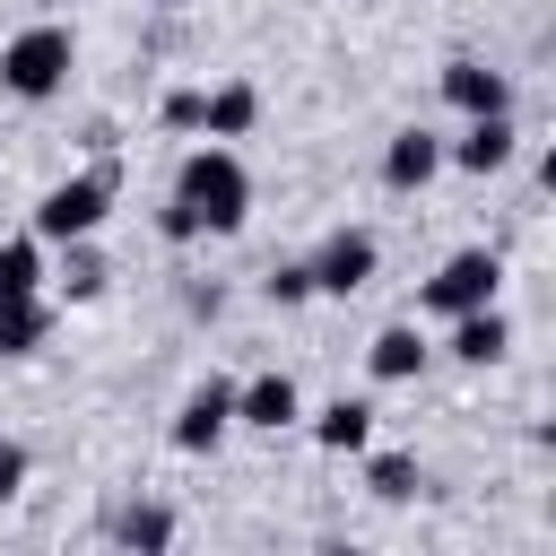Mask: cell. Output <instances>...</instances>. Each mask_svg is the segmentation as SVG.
<instances>
[{"mask_svg":"<svg viewBox=\"0 0 556 556\" xmlns=\"http://www.w3.org/2000/svg\"><path fill=\"white\" fill-rule=\"evenodd\" d=\"M96 539H104V547H130V556H156V547H174V539H182V513H174L165 495H139V486H122V495H104V513H96Z\"/></svg>","mask_w":556,"mask_h":556,"instance_id":"7","label":"cell"},{"mask_svg":"<svg viewBox=\"0 0 556 556\" xmlns=\"http://www.w3.org/2000/svg\"><path fill=\"white\" fill-rule=\"evenodd\" d=\"M243 217H252V165L235 156V139L182 148V165H174V182H165V208H156V235H165L174 252H191V243L243 235Z\"/></svg>","mask_w":556,"mask_h":556,"instance_id":"1","label":"cell"},{"mask_svg":"<svg viewBox=\"0 0 556 556\" xmlns=\"http://www.w3.org/2000/svg\"><path fill=\"white\" fill-rule=\"evenodd\" d=\"M26 478H35V452H26L17 434H0V504H17V495H26Z\"/></svg>","mask_w":556,"mask_h":556,"instance_id":"22","label":"cell"},{"mask_svg":"<svg viewBox=\"0 0 556 556\" xmlns=\"http://www.w3.org/2000/svg\"><path fill=\"white\" fill-rule=\"evenodd\" d=\"M469 304H504V252L495 243H460L434 261V278H417V321H452Z\"/></svg>","mask_w":556,"mask_h":556,"instance_id":"4","label":"cell"},{"mask_svg":"<svg viewBox=\"0 0 556 556\" xmlns=\"http://www.w3.org/2000/svg\"><path fill=\"white\" fill-rule=\"evenodd\" d=\"M304 434H313L321 452H339V460H356V452L374 443V400H365V391H339V400H321V408H304Z\"/></svg>","mask_w":556,"mask_h":556,"instance_id":"15","label":"cell"},{"mask_svg":"<svg viewBox=\"0 0 556 556\" xmlns=\"http://www.w3.org/2000/svg\"><path fill=\"white\" fill-rule=\"evenodd\" d=\"M43 339H52V295H17V304H0V365L43 356Z\"/></svg>","mask_w":556,"mask_h":556,"instance_id":"18","label":"cell"},{"mask_svg":"<svg viewBox=\"0 0 556 556\" xmlns=\"http://www.w3.org/2000/svg\"><path fill=\"white\" fill-rule=\"evenodd\" d=\"M434 365V339H426V321L408 313V321H382L374 339H365V374L374 382H417Z\"/></svg>","mask_w":556,"mask_h":556,"instance_id":"13","label":"cell"},{"mask_svg":"<svg viewBox=\"0 0 556 556\" xmlns=\"http://www.w3.org/2000/svg\"><path fill=\"white\" fill-rule=\"evenodd\" d=\"M200 96H208V87H191V78L165 87V96H156V122H165L174 139H200Z\"/></svg>","mask_w":556,"mask_h":556,"instance_id":"21","label":"cell"},{"mask_svg":"<svg viewBox=\"0 0 556 556\" xmlns=\"http://www.w3.org/2000/svg\"><path fill=\"white\" fill-rule=\"evenodd\" d=\"M78 148H87V156H113V148H122V130H113V122H87V130H78Z\"/></svg>","mask_w":556,"mask_h":556,"instance_id":"24","label":"cell"},{"mask_svg":"<svg viewBox=\"0 0 556 556\" xmlns=\"http://www.w3.org/2000/svg\"><path fill=\"white\" fill-rule=\"evenodd\" d=\"M304 269H313V295H365L382 278V235L374 226H330L304 252Z\"/></svg>","mask_w":556,"mask_h":556,"instance_id":"5","label":"cell"},{"mask_svg":"<svg viewBox=\"0 0 556 556\" xmlns=\"http://www.w3.org/2000/svg\"><path fill=\"white\" fill-rule=\"evenodd\" d=\"M148 9H191V0H148Z\"/></svg>","mask_w":556,"mask_h":556,"instance_id":"26","label":"cell"},{"mask_svg":"<svg viewBox=\"0 0 556 556\" xmlns=\"http://www.w3.org/2000/svg\"><path fill=\"white\" fill-rule=\"evenodd\" d=\"M70 78H78V26L70 17H35L0 43V96L52 104V96H70Z\"/></svg>","mask_w":556,"mask_h":556,"instance_id":"3","label":"cell"},{"mask_svg":"<svg viewBox=\"0 0 556 556\" xmlns=\"http://www.w3.org/2000/svg\"><path fill=\"white\" fill-rule=\"evenodd\" d=\"M513 156H521V122H513V113H469V122L443 139V174H469V182H495Z\"/></svg>","mask_w":556,"mask_h":556,"instance_id":"8","label":"cell"},{"mask_svg":"<svg viewBox=\"0 0 556 556\" xmlns=\"http://www.w3.org/2000/svg\"><path fill=\"white\" fill-rule=\"evenodd\" d=\"M261 295H269L278 313L313 304V269H304V252H295V261H269V269H261Z\"/></svg>","mask_w":556,"mask_h":556,"instance_id":"20","label":"cell"},{"mask_svg":"<svg viewBox=\"0 0 556 556\" xmlns=\"http://www.w3.org/2000/svg\"><path fill=\"white\" fill-rule=\"evenodd\" d=\"M52 252H61V261L43 269V295H52V304H96V295L113 287V261L96 252V235H78V243H52Z\"/></svg>","mask_w":556,"mask_h":556,"instance_id":"14","label":"cell"},{"mask_svg":"<svg viewBox=\"0 0 556 556\" xmlns=\"http://www.w3.org/2000/svg\"><path fill=\"white\" fill-rule=\"evenodd\" d=\"M182 313H191V321H217V313H226V287H182Z\"/></svg>","mask_w":556,"mask_h":556,"instance_id":"23","label":"cell"},{"mask_svg":"<svg viewBox=\"0 0 556 556\" xmlns=\"http://www.w3.org/2000/svg\"><path fill=\"white\" fill-rule=\"evenodd\" d=\"M443 356L469 365V374L504 365V356H513V313H504V304H469V313H452V321H443Z\"/></svg>","mask_w":556,"mask_h":556,"instance_id":"12","label":"cell"},{"mask_svg":"<svg viewBox=\"0 0 556 556\" xmlns=\"http://www.w3.org/2000/svg\"><path fill=\"white\" fill-rule=\"evenodd\" d=\"M356 460H365V495H374V504H417V495H426V460H417V452H374V443H365Z\"/></svg>","mask_w":556,"mask_h":556,"instance_id":"17","label":"cell"},{"mask_svg":"<svg viewBox=\"0 0 556 556\" xmlns=\"http://www.w3.org/2000/svg\"><path fill=\"white\" fill-rule=\"evenodd\" d=\"M374 174H382V191H391V200H417V191L443 174V130L400 122V130L382 139V165H374Z\"/></svg>","mask_w":556,"mask_h":556,"instance_id":"10","label":"cell"},{"mask_svg":"<svg viewBox=\"0 0 556 556\" xmlns=\"http://www.w3.org/2000/svg\"><path fill=\"white\" fill-rule=\"evenodd\" d=\"M261 130V87L252 78H217L200 96V139H252Z\"/></svg>","mask_w":556,"mask_h":556,"instance_id":"16","label":"cell"},{"mask_svg":"<svg viewBox=\"0 0 556 556\" xmlns=\"http://www.w3.org/2000/svg\"><path fill=\"white\" fill-rule=\"evenodd\" d=\"M113 200H122V156H87V165H70L61 182H43V191H35L26 235H35V243H78V235H104Z\"/></svg>","mask_w":556,"mask_h":556,"instance_id":"2","label":"cell"},{"mask_svg":"<svg viewBox=\"0 0 556 556\" xmlns=\"http://www.w3.org/2000/svg\"><path fill=\"white\" fill-rule=\"evenodd\" d=\"M35 9H43V17H70V9H78V0H35Z\"/></svg>","mask_w":556,"mask_h":556,"instance_id":"25","label":"cell"},{"mask_svg":"<svg viewBox=\"0 0 556 556\" xmlns=\"http://www.w3.org/2000/svg\"><path fill=\"white\" fill-rule=\"evenodd\" d=\"M226 434H235V382H226V374H200V382L174 400V426H165V443H174L182 460H208Z\"/></svg>","mask_w":556,"mask_h":556,"instance_id":"6","label":"cell"},{"mask_svg":"<svg viewBox=\"0 0 556 556\" xmlns=\"http://www.w3.org/2000/svg\"><path fill=\"white\" fill-rule=\"evenodd\" d=\"M235 426H252V434H287V426H304V382H295L287 365L243 374V382H235Z\"/></svg>","mask_w":556,"mask_h":556,"instance_id":"9","label":"cell"},{"mask_svg":"<svg viewBox=\"0 0 556 556\" xmlns=\"http://www.w3.org/2000/svg\"><path fill=\"white\" fill-rule=\"evenodd\" d=\"M43 269H52V243H35V235H9V243H0V304H17V295H43Z\"/></svg>","mask_w":556,"mask_h":556,"instance_id":"19","label":"cell"},{"mask_svg":"<svg viewBox=\"0 0 556 556\" xmlns=\"http://www.w3.org/2000/svg\"><path fill=\"white\" fill-rule=\"evenodd\" d=\"M434 87H443V104L469 122V113H513V70H495V61H478V52H452L443 70H434Z\"/></svg>","mask_w":556,"mask_h":556,"instance_id":"11","label":"cell"}]
</instances>
